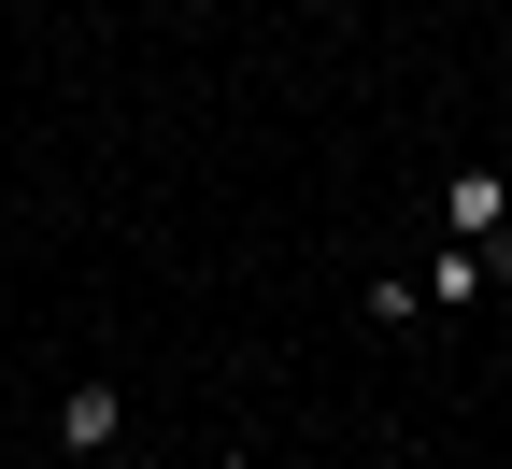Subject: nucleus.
<instances>
[{
    "instance_id": "f257e3e1",
    "label": "nucleus",
    "mask_w": 512,
    "mask_h": 469,
    "mask_svg": "<svg viewBox=\"0 0 512 469\" xmlns=\"http://www.w3.org/2000/svg\"><path fill=\"white\" fill-rule=\"evenodd\" d=\"M441 228H456V242H470V256H498V271H512V185H498V171H484V157H470V171H456V185H441Z\"/></svg>"
},
{
    "instance_id": "7ed1b4c3",
    "label": "nucleus",
    "mask_w": 512,
    "mask_h": 469,
    "mask_svg": "<svg viewBox=\"0 0 512 469\" xmlns=\"http://www.w3.org/2000/svg\"><path fill=\"white\" fill-rule=\"evenodd\" d=\"M413 285H427V313H470V299L498 285V256H470V242H441V256H427Z\"/></svg>"
},
{
    "instance_id": "f03ea898",
    "label": "nucleus",
    "mask_w": 512,
    "mask_h": 469,
    "mask_svg": "<svg viewBox=\"0 0 512 469\" xmlns=\"http://www.w3.org/2000/svg\"><path fill=\"white\" fill-rule=\"evenodd\" d=\"M114 441H128V398H114V384H100V370H86V384H72V398H57V455H86V469H100V455H114Z\"/></svg>"
}]
</instances>
